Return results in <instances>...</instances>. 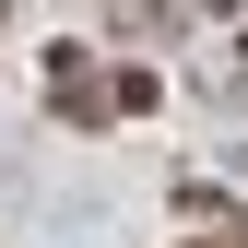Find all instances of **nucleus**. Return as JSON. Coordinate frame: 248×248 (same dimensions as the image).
I'll return each mask as SVG.
<instances>
[{"label":"nucleus","instance_id":"f257e3e1","mask_svg":"<svg viewBox=\"0 0 248 248\" xmlns=\"http://www.w3.org/2000/svg\"><path fill=\"white\" fill-rule=\"evenodd\" d=\"M47 95H59V107H71V118H107V83H95V71H83V59H71V47H59V59H47Z\"/></svg>","mask_w":248,"mask_h":248},{"label":"nucleus","instance_id":"f03ea898","mask_svg":"<svg viewBox=\"0 0 248 248\" xmlns=\"http://www.w3.org/2000/svg\"><path fill=\"white\" fill-rule=\"evenodd\" d=\"M213 248H236V236H213Z\"/></svg>","mask_w":248,"mask_h":248}]
</instances>
